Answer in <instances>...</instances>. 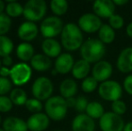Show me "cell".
<instances>
[{
  "mask_svg": "<svg viewBox=\"0 0 132 131\" xmlns=\"http://www.w3.org/2000/svg\"><path fill=\"white\" fill-rule=\"evenodd\" d=\"M105 52V45L98 39H88L84 41L80 48L82 59H85L88 63H97L101 61Z\"/></svg>",
  "mask_w": 132,
  "mask_h": 131,
  "instance_id": "cell-1",
  "label": "cell"
},
{
  "mask_svg": "<svg viewBox=\"0 0 132 131\" xmlns=\"http://www.w3.org/2000/svg\"><path fill=\"white\" fill-rule=\"evenodd\" d=\"M84 37L81 29L75 23H67L61 32V44L68 51H75L81 48Z\"/></svg>",
  "mask_w": 132,
  "mask_h": 131,
  "instance_id": "cell-2",
  "label": "cell"
},
{
  "mask_svg": "<svg viewBox=\"0 0 132 131\" xmlns=\"http://www.w3.org/2000/svg\"><path fill=\"white\" fill-rule=\"evenodd\" d=\"M45 111L50 119L59 121L62 120L68 113V104L62 96H51L45 102Z\"/></svg>",
  "mask_w": 132,
  "mask_h": 131,
  "instance_id": "cell-3",
  "label": "cell"
},
{
  "mask_svg": "<svg viewBox=\"0 0 132 131\" xmlns=\"http://www.w3.org/2000/svg\"><path fill=\"white\" fill-rule=\"evenodd\" d=\"M47 12V4L44 0H30L23 5V14L28 22L40 21Z\"/></svg>",
  "mask_w": 132,
  "mask_h": 131,
  "instance_id": "cell-4",
  "label": "cell"
},
{
  "mask_svg": "<svg viewBox=\"0 0 132 131\" xmlns=\"http://www.w3.org/2000/svg\"><path fill=\"white\" fill-rule=\"evenodd\" d=\"M65 25L63 21L57 16H49L40 23V31L45 39H54V37L61 34Z\"/></svg>",
  "mask_w": 132,
  "mask_h": 131,
  "instance_id": "cell-5",
  "label": "cell"
},
{
  "mask_svg": "<svg viewBox=\"0 0 132 131\" xmlns=\"http://www.w3.org/2000/svg\"><path fill=\"white\" fill-rule=\"evenodd\" d=\"M98 93L103 100L113 102L122 96V86L116 81L107 80L100 84Z\"/></svg>",
  "mask_w": 132,
  "mask_h": 131,
  "instance_id": "cell-6",
  "label": "cell"
},
{
  "mask_svg": "<svg viewBox=\"0 0 132 131\" xmlns=\"http://www.w3.org/2000/svg\"><path fill=\"white\" fill-rule=\"evenodd\" d=\"M31 93L35 99L39 101H47L53 93V84L51 79L45 76L38 77L31 87Z\"/></svg>",
  "mask_w": 132,
  "mask_h": 131,
  "instance_id": "cell-7",
  "label": "cell"
},
{
  "mask_svg": "<svg viewBox=\"0 0 132 131\" xmlns=\"http://www.w3.org/2000/svg\"><path fill=\"white\" fill-rule=\"evenodd\" d=\"M99 126L102 131H123L125 123L121 116L108 111L99 119Z\"/></svg>",
  "mask_w": 132,
  "mask_h": 131,
  "instance_id": "cell-8",
  "label": "cell"
},
{
  "mask_svg": "<svg viewBox=\"0 0 132 131\" xmlns=\"http://www.w3.org/2000/svg\"><path fill=\"white\" fill-rule=\"evenodd\" d=\"M31 77V68L26 63H18L11 68L10 79L13 84L21 86L30 81Z\"/></svg>",
  "mask_w": 132,
  "mask_h": 131,
  "instance_id": "cell-9",
  "label": "cell"
},
{
  "mask_svg": "<svg viewBox=\"0 0 132 131\" xmlns=\"http://www.w3.org/2000/svg\"><path fill=\"white\" fill-rule=\"evenodd\" d=\"M102 25L103 23H102L101 18L98 17L95 14H92V13L84 14L78 19V27L81 29V31L87 33L99 32Z\"/></svg>",
  "mask_w": 132,
  "mask_h": 131,
  "instance_id": "cell-10",
  "label": "cell"
},
{
  "mask_svg": "<svg viewBox=\"0 0 132 131\" xmlns=\"http://www.w3.org/2000/svg\"><path fill=\"white\" fill-rule=\"evenodd\" d=\"M113 68L110 62L106 60H101V61L95 63V65L92 68V76L95 79L97 82H105L109 80L111 75H112Z\"/></svg>",
  "mask_w": 132,
  "mask_h": 131,
  "instance_id": "cell-11",
  "label": "cell"
},
{
  "mask_svg": "<svg viewBox=\"0 0 132 131\" xmlns=\"http://www.w3.org/2000/svg\"><path fill=\"white\" fill-rule=\"evenodd\" d=\"M116 5L112 0H96L93 4V10L100 18H108L115 14Z\"/></svg>",
  "mask_w": 132,
  "mask_h": 131,
  "instance_id": "cell-12",
  "label": "cell"
},
{
  "mask_svg": "<svg viewBox=\"0 0 132 131\" xmlns=\"http://www.w3.org/2000/svg\"><path fill=\"white\" fill-rule=\"evenodd\" d=\"M50 126V118L46 113H35L27 120L28 129L31 131H44Z\"/></svg>",
  "mask_w": 132,
  "mask_h": 131,
  "instance_id": "cell-13",
  "label": "cell"
},
{
  "mask_svg": "<svg viewBox=\"0 0 132 131\" xmlns=\"http://www.w3.org/2000/svg\"><path fill=\"white\" fill-rule=\"evenodd\" d=\"M72 131H94V119L86 114L81 113L77 115L72 121Z\"/></svg>",
  "mask_w": 132,
  "mask_h": 131,
  "instance_id": "cell-14",
  "label": "cell"
},
{
  "mask_svg": "<svg viewBox=\"0 0 132 131\" xmlns=\"http://www.w3.org/2000/svg\"><path fill=\"white\" fill-rule=\"evenodd\" d=\"M75 65L73 56L69 53H62L60 54L55 61V69L59 74L66 75L72 71Z\"/></svg>",
  "mask_w": 132,
  "mask_h": 131,
  "instance_id": "cell-15",
  "label": "cell"
},
{
  "mask_svg": "<svg viewBox=\"0 0 132 131\" xmlns=\"http://www.w3.org/2000/svg\"><path fill=\"white\" fill-rule=\"evenodd\" d=\"M117 67L123 74L132 72V47L125 48L121 50L117 59Z\"/></svg>",
  "mask_w": 132,
  "mask_h": 131,
  "instance_id": "cell-16",
  "label": "cell"
},
{
  "mask_svg": "<svg viewBox=\"0 0 132 131\" xmlns=\"http://www.w3.org/2000/svg\"><path fill=\"white\" fill-rule=\"evenodd\" d=\"M39 29L37 25L32 22H24L19 26L17 30V35L23 41H31L37 37Z\"/></svg>",
  "mask_w": 132,
  "mask_h": 131,
  "instance_id": "cell-17",
  "label": "cell"
},
{
  "mask_svg": "<svg viewBox=\"0 0 132 131\" xmlns=\"http://www.w3.org/2000/svg\"><path fill=\"white\" fill-rule=\"evenodd\" d=\"M42 49L49 58H57L61 54V45L55 39H45L42 41Z\"/></svg>",
  "mask_w": 132,
  "mask_h": 131,
  "instance_id": "cell-18",
  "label": "cell"
},
{
  "mask_svg": "<svg viewBox=\"0 0 132 131\" xmlns=\"http://www.w3.org/2000/svg\"><path fill=\"white\" fill-rule=\"evenodd\" d=\"M5 131H27V122L17 117H8L3 122Z\"/></svg>",
  "mask_w": 132,
  "mask_h": 131,
  "instance_id": "cell-19",
  "label": "cell"
},
{
  "mask_svg": "<svg viewBox=\"0 0 132 131\" xmlns=\"http://www.w3.org/2000/svg\"><path fill=\"white\" fill-rule=\"evenodd\" d=\"M31 66L39 72L47 71L51 66V60L44 54H36L33 56L31 61Z\"/></svg>",
  "mask_w": 132,
  "mask_h": 131,
  "instance_id": "cell-20",
  "label": "cell"
},
{
  "mask_svg": "<svg viewBox=\"0 0 132 131\" xmlns=\"http://www.w3.org/2000/svg\"><path fill=\"white\" fill-rule=\"evenodd\" d=\"M59 92H60V96L64 99L72 98L77 93V84L74 79H65L61 82L59 86Z\"/></svg>",
  "mask_w": 132,
  "mask_h": 131,
  "instance_id": "cell-21",
  "label": "cell"
},
{
  "mask_svg": "<svg viewBox=\"0 0 132 131\" xmlns=\"http://www.w3.org/2000/svg\"><path fill=\"white\" fill-rule=\"evenodd\" d=\"M90 69V63L85 61V59H79L77 62H75V65H74L71 72L76 79H85L88 77Z\"/></svg>",
  "mask_w": 132,
  "mask_h": 131,
  "instance_id": "cell-22",
  "label": "cell"
},
{
  "mask_svg": "<svg viewBox=\"0 0 132 131\" xmlns=\"http://www.w3.org/2000/svg\"><path fill=\"white\" fill-rule=\"evenodd\" d=\"M16 56L20 60L23 62L31 61L34 56V48L28 42H23L17 46Z\"/></svg>",
  "mask_w": 132,
  "mask_h": 131,
  "instance_id": "cell-23",
  "label": "cell"
},
{
  "mask_svg": "<svg viewBox=\"0 0 132 131\" xmlns=\"http://www.w3.org/2000/svg\"><path fill=\"white\" fill-rule=\"evenodd\" d=\"M86 115H88L93 119H101L103 115L105 113L103 106L98 101H90L87 105V108L85 110Z\"/></svg>",
  "mask_w": 132,
  "mask_h": 131,
  "instance_id": "cell-24",
  "label": "cell"
},
{
  "mask_svg": "<svg viewBox=\"0 0 132 131\" xmlns=\"http://www.w3.org/2000/svg\"><path fill=\"white\" fill-rule=\"evenodd\" d=\"M98 36L103 44H111L115 40V31L109 24H103L98 32Z\"/></svg>",
  "mask_w": 132,
  "mask_h": 131,
  "instance_id": "cell-25",
  "label": "cell"
},
{
  "mask_svg": "<svg viewBox=\"0 0 132 131\" xmlns=\"http://www.w3.org/2000/svg\"><path fill=\"white\" fill-rule=\"evenodd\" d=\"M9 98L11 99L13 104L17 105V106L25 105L28 100L26 93L22 88H14V89H13L10 93Z\"/></svg>",
  "mask_w": 132,
  "mask_h": 131,
  "instance_id": "cell-26",
  "label": "cell"
},
{
  "mask_svg": "<svg viewBox=\"0 0 132 131\" xmlns=\"http://www.w3.org/2000/svg\"><path fill=\"white\" fill-rule=\"evenodd\" d=\"M5 12L10 18H15L23 14V6L16 1H9L5 6Z\"/></svg>",
  "mask_w": 132,
  "mask_h": 131,
  "instance_id": "cell-27",
  "label": "cell"
},
{
  "mask_svg": "<svg viewBox=\"0 0 132 131\" xmlns=\"http://www.w3.org/2000/svg\"><path fill=\"white\" fill-rule=\"evenodd\" d=\"M51 9L56 16L64 15L68 9V3L66 0H52L51 2Z\"/></svg>",
  "mask_w": 132,
  "mask_h": 131,
  "instance_id": "cell-28",
  "label": "cell"
},
{
  "mask_svg": "<svg viewBox=\"0 0 132 131\" xmlns=\"http://www.w3.org/2000/svg\"><path fill=\"white\" fill-rule=\"evenodd\" d=\"M14 49V43L7 36H0V57L10 56Z\"/></svg>",
  "mask_w": 132,
  "mask_h": 131,
  "instance_id": "cell-29",
  "label": "cell"
},
{
  "mask_svg": "<svg viewBox=\"0 0 132 131\" xmlns=\"http://www.w3.org/2000/svg\"><path fill=\"white\" fill-rule=\"evenodd\" d=\"M82 90H83L85 93H92L94 90L96 89L98 86V82L94 78L93 76H88L86 78H85L82 82Z\"/></svg>",
  "mask_w": 132,
  "mask_h": 131,
  "instance_id": "cell-30",
  "label": "cell"
},
{
  "mask_svg": "<svg viewBox=\"0 0 132 131\" xmlns=\"http://www.w3.org/2000/svg\"><path fill=\"white\" fill-rule=\"evenodd\" d=\"M12 25L11 18L5 14H0V36H4L9 32Z\"/></svg>",
  "mask_w": 132,
  "mask_h": 131,
  "instance_id": "cell-31",
  "label": "cell"
},
{
  "mask_svg": "<svg viewBox=\"0 0 132 131\" xmlns=\"http://www.w3.org/2000/svg\"><path fill=\"white\" fill-rule=\"evenodd\" d=\"M25 107H26V109L29 111L32 112L33 114L40 113L42 110V103L39 100L31 98L27 100L26 103H25Z\"/></svg>",
  "mask_w": 132,
  "mask_h": 131,
  "instance_id": "cell-32",
  "label": "cell"
},
{
  "mask_svg": "<svg viewBox=\"0 0 132 131\" xmlns=\"http://www.w3.org/2000/svg\"><path fill=\"white\" fill-rule=\"evenodd\" d=\"M109 25L113 30H120L124 25V19L120 14H114L109 18Z\"/></svg>",
  "mask_w": 132,
  "mask_h": 131,
  "instance_id": "cell-33",
  "label": "cell"
},
{
  "mask_svg": "<svg viewBox=\"0 0 132 131\" xmlns=\"http://www.w3.org/2000/svg\"><path fill=\"white\" fill-rule=\"evenodd\" d=\"M12 91V81L8 78L0 76V96H5Z\"/></svg>",
  "mask_w": 132,
  "mask_h": 131,
  "instance_id": "cell-34",
  "label": "cell"
},
{
  "mask_svg": "<svg viewBox=\"0 0 132 131\" xmlns=\"http://www.w3.org/2000/svg\"><path fill=\"white\" fill-rule=\"evenodd\" d=\"M111 109H112V112L121 116L127 110V105L124 101L118 100V101H115L111 103Z\"/></svg>",
  "mask_w": 132,
  "mask_h": 131,
  "instance_id": "cell-35",
  "label": "cell"
},
{
  "mask_svg": "<svg viewBox=\"0 0 132 131\" xmlns=\"http://www.w3.org/2000/svg\"><path fill=\"white\" fill-rule=\"evenodd\" d=\"M13 102L7 96H0V112H8L12 110Z\"/></svg>",
  "mask_w": 132,
  "mask_h": 131,
  "instance_id": "cell-36",
  "label": "cell"
},
{
  "mask_svg": "<svg viewBox=\"0 0 132 131\" xmlns=\"http://www.w3.org/2000/svg\"><path fill=\"white\" fill-rule=\"evenodd\" d=\"M88 101L85 98V96H78L77 98V101H76V110L79 112L85 111L87 108V105H88Z\"/></svg>",
  "mask_w": 132,
  "mask_h": 131,
  "instance_id": "cell-37",
  "label": "cell"
},
{
  "mask_svg": "<svg viewBox=\"0 0 132 131\" xmlns=\"http://www.w3.org/2000/svg\"><path fill=\"white\" fill-rule=\"evenodd\" d=\"M123 87L124 90L129 93V95H132V75H129L124 79L123 81Z\"/></svg>",
  "mask_w": 132,
  "mask_h": 131,
  "instance_id": "cell-38",
  "label": "cell"
},
{
  "mask_svg": "<svg viewBox=\"0 0 132 131\" xmlns=\"http://www.w3.org/2000/svg\"><path fill=\"white\" fill-rule=\"evenodd\" d=\"M10 75H11V68L2 66L1 69H0V76L8 78V76H10Z\"/></svg>",
  "mask_w": 132,
  "mask_h": 131,
  "instance_id": "cell-39",
  "label": "cell"
},
{
  "mask_svg": "<svg viewBox=\"0 0 132 131\" xmlns=\"http://www.w3.org/2000/svg\"><path fill=\"white\" fill-rule=\"evenodd\" d=\"M13 64V58H11L10 56H6L5 58H3L2 59V66H6V67H9L11 66Z\"/></svg>",
  "mask_w": 132,
  "mask_h": 131,
  "instance_id": "cell-40",
  "label": "cell"
},
{
  "mask_svg": "<svg viewBox=\"0 0 132 131\" xmlns=\"http://www.w3.org/2000/svg\"><path fill=\"white\" fill-rule=\"evenodd\" d=\"M66 101H67V104H68V108H75L77 98H74V97H72V98L66 99Z\"/></svg>",
  "mask_w": 132,
  "mask_h": 131,
  "instance_id": "cell-41",
  "label": "cell"
},
{
  "mask_svg": "<svg viewBox=\"0 0 132 131\" xmlns=\"http://www.w3.org/2000/svg\"><path fill=\"white\" fill-rule=\"evenodd\" d=\"M112 1H113V3H114V5H117V6L124 5H126V4L129 3L128 0H112Z\"/></svg>",
  "mask_w": 132,
  "mask_h": 131,
  "instance_id": "cell-42",
  "label": "cell"
},
{
  "mask_svg": "<svg viewBox=\"0 0 132 131\" xmlns=\"http://www.w3.org/2000/svg\"><path fill=\"white\" fill-rule=\"evenodd\" d=\"M126 32L129 38H132V22L128 24L127 28H126Z\"/></svg>",
  "mask_w": 132,
  "mask_h": 131,
  "instance_id": "cell-43",
  "label": "cell"
},
{
  "mask_svg": "<svg viewBox=\"0 0 132 131\" xmlns=\"http://www.w3.org/2000/svg\"><path fill=\"white\" fill-rule=\"evenodd\" d=\"M123 131H132V121L127 122L124 126Z\"/></svg>",
  "mask_w": 132,
  "mask_h": 131,
  "instance_id": "cell-44",
  "label": "cell"
},
{
  "mask_svg": "<svg viewBox=\"0 0 132 131\" xmlns=\"http://www.w3.org/2000/svg\"><path fill=\"white\" fill-rule=\"evenodd\" d=\"M5 6H6V5H5V2L2 1V0H0V14H3V12H4V10H5Z\"/></svg>",
  "mask_w": 132,
  "mask_h": 131,
  "instance_id": "cell-45",
  "label": "cell"
},
{
  "mask_svg": "<svg viewBox=\"0 0 132 131\" xmlns=\"http://www.w3.org/2000/svg\"><path fill=\"white\" fill-rule=\"evenodd\" d=\"M57 72L56 71V69H54L52 71V75H57Z\"/></svg>",
  "mask_w": 132,
  "mask_h": 131,
  "instance_id": "cell-46",
  "label": "cell"
},
{
  "mask_svg": "<svg viewBox=\"0 0 132 131\" xmlns=\"http://www.w3.org/2000/svg\"><path fill=\"white\" fill-rule=\"evenodd\" d=\"M1 67H2V60L0 59V69H1Z\"/></svg>",
  "mask_w": 132,
  "mask_h": 131,
  "instance_id": "cell-47",
  "label": "cell"
},
{
  "mask_svg": "<svg viewBox=\"0 0 132 131\" xmlns=\"http://www.w3.org/2000/svg\"><path fill=\"white\" fill-rule=\"evenodd\" d=\"M0 131H5V130H4L3 128H0Z\"/></svg>",
  "mask_w": 132,
  "mask_h": 131,
  "instance_id": "cell-48",
  "label": "cell"
},
{
  "mask_svg": "<svg viewBox=\"0 0 132 131\" xmlns=\"http://www.w3.org/2000/svg\"><path fill=\"white\" fill-rule=\"evenodd\" d=\"M0 124H1V116H0Z\"/></svg>",
  "mask_w": 132,
  "mask_h": 131,
  "instance_id": "cell-49",
  "label": "cell"
},
{
  "mask_svg": "<svg viewBox=\"0 0 132 131\" xmlns=\"http://www.w3.org/2000/svg\"><path fill=\"white\" fill-rule=\"evenodd\" d=\"M55 131H61V130H55Z\"/></svg>",
  "mask_w": 132,
  "mask_h": 131,
  "instance_id": "cell-50",
  "label": "cell"
}]
</instances>
